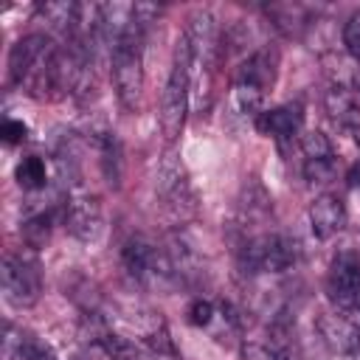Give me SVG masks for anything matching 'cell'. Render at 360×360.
I'll list each match as a JSON object with an SVG mask.
<instances>
[{
	"instance_id": "1",
	"label": "cell",
	"mask_w": 360,
	"mask_h": 360,
	"mask_svg": "<svg viewBox=\"0 0 360 360\" xmlns=\"http://www.w3.org/2000/svg\"><path fill=\"white\" fill-rule=\"evenodd\" d=\"M158 6L135 3L132 6V20L115 39L110 51V68H112V84L115 96L127 110H135L141 104L143 93V34L146 25L158 17Z\"/></svg>"
},
{
	"instance_id": "2",
	"label": "cell",
	"mask_w": 360,
	"mask_h": 360,
	"mask_svg": "<svg viewBox=\"0 0 360 360\" xmlns=\"http://www.w3.org/2000/svg\"><path fill=\"white\" fill-rule=\"evenodd\" d=\"M191 73H194V53L186 31L177 37L174 56H172V70L163 87V101H160V129L166 141H174L186 124L188 112V98H191Z\"/></svg>"
},
{
	"instance_id": "3",
	"label": "cell",
	"mask_w": 360,
	"mask_h": 360,
	"mask_svg": "<svg viewBox=\"0 0 360 360\" xmlns=\"http://www.w3.org/2000/svg\"><path fill=\"white\" fill-rule=\"evenodd\" d=\"M121 264L132 281L146 290H169L177 281L169 250L158 248L146 236H129L121 248Z\"/></svg>"
},
{
	"instance_id": "4",
	"label": "cell",
	"mask_w": 360,
	"mask_h": 360,
	"mask_svg": "<svg viewBox=\"0 0 360 360\" xmlns=\"http://www.w3.org/2000/svg\"><path fill=\"white\" fill-rule=\"evenodd\" d=\"M298 259V245L295 239L284 236V233H259L250 236L239 253V270L248 276H259V273H284L295 264Z\"/></svg>"
},
{
	"instance_id": "5",
	"label": "cell",
	"mask_w": 360,
	"mask_h": 360,
	"mask_svg": "<svg viewBox=\"0 0 360 360\" xmlns=\"http://www.w3.org/2000/svg\"><path fill=\"white\" fill-rule=\"evenodd\" d=\"M0 278H3V295L11 307L25 309V307H34L39 301L42 270H39V262H37L34 253H28V250L6 253Z\"/></svg>"
},
{
	"instance_id": "6",
	"label": "cell",
	"mask_w": 360,
	"mask_h": 360,
	"mask_svg": "<svg viewBox=\"0 0 360 360\" xmlns=\"http://www.w3.org/2000/svg\"><path fill=\"white\" fill-rule=\"evenodd\" d=\"M186 37L191 42V53H194V70L200 73V79L211 76L219 56H222V37L217 28V20L211 11H194L186 28Z\"/></svg>"
},
{
	"instance_id": "7",
	"label": "cell",
	"mask_w": 360,
	"mask_h": 360,
	"mask_svg": "<svg viewBox=\"0 0 360 360\" xmlns=\"http://www.w3.org/2000/svg\"><path fill=\"white\" fill-rule=\"evenodd\" d=\"M62 219H65V228L79 242H96L104 231L101 205L93 194H84V191H70L68 194V200L62 205Z\"/></svg>"
},
{
	"instance_id": "8",
	"label": "cell",
	"mask_w": 360,
	"mask_h": 360,
	"mask_svg": "<svg viewBox=\"0 0 360 360\" xmlns=\"http://www.w3.org/2000/svg\"><path fill=\"white\" fill-rule=\"evenodd\" d=\"M326 290L338 307L354 309V301L360 295V253L354 250L335 253L329 264V276H326Z\"/></svg>"
},
{
	"instance_id": "9",
	"label": "cell",
	"mask_w": 360,
	"mask_h": 360,
	"mask_svg": "<svg viewBox=\"0 0 360 360\" xmlns=\"http://www.w3.org/2000/svg\"><path fill=\"white\" fill-rule=\"evenodd\" d=\"M158 194L166 205V211L174 219H188L194 214V194L191 186L183 174V169L174 160H163V166L158 169Z\"/></svg>"
},
{
	"instance_id": "10",
	"label": "cell",
	"mask_w": 360,
	"mask_h": 360,
	"mask_svg": "<svg viewBox=\"0 0 360 360\" xmlns=\"http://www.w3.org/2000/svg\"><path fill=\"white\" fill-rule=\"evenodd\" d=\"M315 332H318V338H321V343L332 352V354H349L354 346H357V340H360V329L349 321V318H343V315H338V312H323V315H318L315 318Z\"/></svg>"
},
{
	"instance_id": "11",
	"label": "cell",
	"mask_w": 360,
	"mask_h": 360,
	"mask_svg": "<svg viewBox=\"0 0 360 360\" xmlns=\"http://www.w3.org/2000/svg\"><path fill=\"white\" fill-rule=\"evenodd\" d=\"M301 124H304V112L298 104L270 107V110H262L256 115V129L267 138H276V141H290L292 135H298Z\"/></svg>"
},
{
	"instance_id": "12",
	"label": "cell",
	"mask_w": 360,
	"mask_h": 360,
	"mask_svg": "<svg viewBox=\"0 0 360 360\" xmlns=\"http://www.w3.org/2000/svg\"><path fill=\"white\" fill-rule=\"evenodd\" d=\"M346 225V208L338 194H321L309 205V228L318 239H332Z\"/></svg>"
},
{
	"instance_id": "13",
	"label": "cell",
	"mask_w": 360,
	"mask_h": 360,
	"mask_svg": "<svg viewBox=\"0 0 360 360\" xmlns=\"http://www.w3.org/2000/svg\"><path fill=\"white\" fill-rule=\"evenodd\" d=\"M276 70H278V51L273 48H259L253 51L236 70V84H250L259 87L262 93L267 87H273L276 82Z\"/></svg>"
},
{
	"instance_id": "14",
	"label": "cell",
	"mask_w": 360,
	"mask_h": 360,
	"mask_svg": "<svg viewBox=\"0 0 360 360\" xmlns=\"http://www.w3.org/2000/svg\"><path fill=\"white\" fill-rule=\"evenodd\" d=\"M323 104H326V112L335 124L346 127V129H354L360 124V107L354 101V93L343 84H332L323 96Z\"/></svg>"
},
{
	"instance_id": "15",
	"label": "cell",
	"mask_w": 360,
	"mask_h": 360,
	"mask_svg": "<svg viewBox=\"0 0 360 360\" xmlns=\"http://www.w3.org/2000/svg\"><path fill=\"white\" fill-rule=\"evenodd\" d=\"M6 354L8 360H56V352L51 343L25 332L14 335L11 326H6Z\"/></svg>"
},
{
	"instance_id": "16",
	"label": "cell",
	"mask_w": 360,
	"mask_h": 360,
	"mask_svg": "<svg viewBox=\"0 0 360 360\" xmlns=\"http://www.w3.org/2000/svg\"><path fill=\"white\" fill-rule=\"evenodd\" d=\"M267 17L273 20V25L284 34V37H301L304 28L309 25V14L304 6H292V3H276L264 8Z\"/></svg>"
},
{
	"instance_id": "17",
	"label": "cell",
	"mask_w": 360,
	"mask_h": 360,
	"mask_svg": "<svg viewBox=\"0 0 360 360\" xmlns=\"http://www.w3.org/2000/svg\"><path fill=\"white\" fill-rule=\"evenodd\" d=\"M14 180H17V186L25 188V191H39V188H45V186H48V166H45V160H42L39 155H25V158L17 163V169H14Z\"/></svg>"
},
{
	"instance_id": "18",
	"label": "cell",
	"mask_w": 360,
	"mask_h": 360,
	"mask_svg": "<svg viewBox=\"0 0 360 360\" xmlns=\"http://www.w3.org/2000/svg\"><path fill=\"white\" fill-rule=\"evenodd\" d=\"M39 17L51 25V28H56V31H73V28H79V20H82V6H76V3H45V6H39Z\"/></svg>"
},
{
	"instance_id": "19",
	"label": "cell",
	"mask_w": 360,
	"mask_h": 360,
	"mask_svg": "<svg viewBox=\"0 0 360 360\" xmlns=\"http://www.w3.org/2000/svg\"><path fill=\"white\" fill-rule=\"evenodd\" d=\"M98 152H101V172L110 186H118L121 180V143L115 132H98Z\"/></svg>"
},
{
	"instance_id": "20",
	"label": "cell",
	"mask_w": 360,
	"mask_h": 360,
	"mask_svg": "<svg viewBox=\"0 0 360 360\" xmlns=\"http://www.w3.org/2000/svg\"><path fill=\"white\" fill-rule=\"evenodd\" d=\"M96 346L107 354V360H149L146 352L138 343H132V340H127L121 335H112V332L101 343H96Z\"/></svg>"
},
{
	"instance_id": "21",
	"label": "cell",
	"mask_w": 360,
	"mask_h": 360,
	"mask_svg": "<svg viewBox=\"0 0 360 360\" xmlns=\"http://www.w3.org/2000/svg\"><path fill=\"white\" fill-rule=\"evenodd\" d=\"M20 233H22V242H25L31 250H39V248L48 242V236H51V214L39 211V214L28 217V219L22 222Z\"/></svg>"
},
{
	"instance_id": "22",
	"label": "cell",
	"mask_w": 360,
	"mask_h": 360,
	"mask_svg": "<svg viewBox=\"0 0 360 360\" xmlns=\"http://www.w3.org/2000/svg\"><path fill=\"white\" fill-rule=\"evenodd\" d=\"M301 152H304V160H335L332 141L318 129H309L301 135Z\"/></svg>"
},
{
	"instance_id": "23",
	"label": "cell",
	"mask_w": 360,
	"mask_h": 360,
	"mask_svg": "<svg viewBox=\"0 0 360 360\" xmlns=\"http://www.w3.org/2000/svg\"><path fill=\"white\" fill-rule=\"evenodd\" d=\"M262 101H264V93H262L259 87L236 84V82H233V107H236L242 115H259V112H262Z\"/></svg>"
},
{
	"instance_id": "24",
	"label": "cell",
	"mask_w": 360,
	"mask_h": 360,
	"mask_svg": "<svg viewBox=\"0 0 360 360\" xmlns=\"http://www.w3.org/2000/svg\"><path fill=\"white\" fill-rule=\"evenodd\" d=\"M242 360H290V354H287V352H281L278 346L250 340V343H245V346H242Z\"/></svg>"
},
{
	"instance_id": "25",
	"label": "cell",
	"mask_w": 360,
	"mask_h": 360,
	"mask_svg": "<svg viewBox=\"0 0 360 360\" xmlns=\"http://www.w3.org/2000/svg\"><path fill=\"white\" fill-rule=\"evenodd\" d=\"M186 315H188V323H191V326L202 329V326H208V323L214 321V304H211L208 298H194V301L188 304Z\"/></svg>"
},
{
	"instance_id": "26",
	"label": "cell",
	"mask_w": 360,
	"mask_h": 360,
	"mask_svg": "<svg viewBox=\"0 0 360 360\" xmlns=\"http://www.w3.org/2000/svg\"><path fill=\"white\" fill-rule=\"evenodd\" d=\"M304 177L309 183H329L335 177V160H304Z\"/></svg>"
},
{
	"instance_id": "27",
	"label": "cell",
	"mask_w": 360,
	"mask_h": 360,
	"mask_svg": "<svg viewBox=\"0 0 360 360\" xmlns=\"http://www.w3.org/2000/svg\"><path fill=\"white\" fill-rule=\"evenodd\" d=\"M343 45L360 65V11H354L343 25Z\"/></svg>"
},
{
	"instance_id": "28",
	"label": "cell",
	"mask_w": 360,
	"mask_h": 360,
	"mask_svg": "<svg viewBox=\"0 0 360 360\" xmlns=\"http://www.w3.org/2000/svg\"><path fill=\"white\" fill-rule=\"evenodd\" d=\"M0 138H3L8 146L22 143V141L28 138V124L20 121V118H6V121L0 124Z\"/></svg>"
},
{
	"instance_id": "29",
	"label": "cell",
	"mask_w": 360,
	"mask_h": 360,
	"mask_svg": "<svg viewBox=\"0 0 360 360\" xmlns=\"http://www.w3.org/2000/svg\"><path fill=\"white\" fill-rule=\"evenodd\" d=\"M349 186H352V188H357V186H360V163H354V166H352V172H349Z\"/></svg>"
},
{
	"instance_id": "30",
	"label": "cell",
	"mask_w": 360,
	"mask_h": 360,
	"mask_svg": "<svg viewBox=\"0 0 360 360\" xmlns=\"http://www.w3.org/2000/svg\"><path fill=\"white\" fill-rule=\"evenodd\" d=\"M346 360H360V340H357V346H354V349L346 354Z\"/></svg>"
},
{
	"instance_id": "31",
	"label": "cell",
	"mask_w": 360,
	"mask_h": 360,
	"mask_svg": "<svg viewBox=\"0 0 360 360\" xmlns=\"http://www.w3.org/2000/svg\"><path fill=\"white\" fill-rule=\"evenodd\" d=\"M354 87L360 90V65H357V70H354Z\"/></svg>"
}]
</instances>
